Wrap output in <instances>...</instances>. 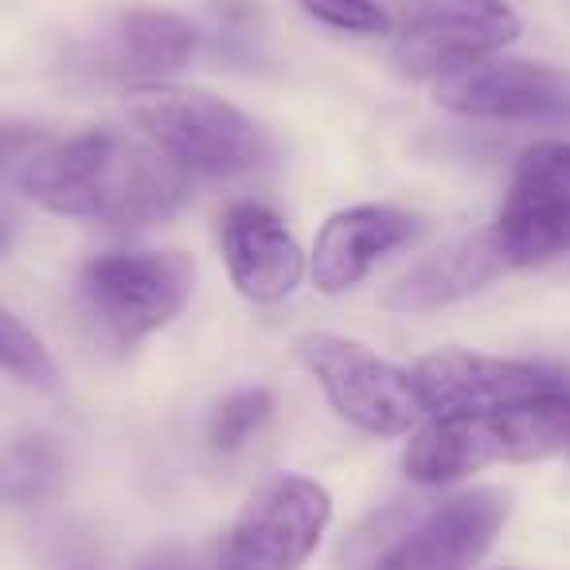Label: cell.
Returning <instances> with one entry per match:
<instances>
[{"label":"cell","mask_w":570,"mask_h":570,"mask_svg":"<svg viewBox=\"0 0 570 570\" xmlns=\"http://www.w3.org/2000/svg\"><path fill=\"white\" fill-rule=\"evenodd\" d=\"M20 191L67 219L145 227L188 199L191 176L141 134L90 129L59 145H40L20 173Z\"/></svg>","instance_id":"1"},{"label":"cell","mask_w":570,"mask_h":570,"mask_svg":"<svg viewBox=\"0 0 570 570\" xmlns=\"http://www.w3.org/2000/svg\"><path fill=\"white\" fill-rule=\"evenodd\" d=\"M570 391L484 414L430 419L406 445V473L419 484H453L504 461H539L567 450Z\"/></svg>","instance_id":"2"},{"label":"cell","mask_w":570,"mask_h":570,"mask_svg":"<svg viewBox=\"0 0 570 570\" xmlns=\"http://www.w3.org/2000/svg\"><path fill=\"white\" fill-rule=\"evenodd\" d=\"M137 134L184 173L230 180L269 160V137L227 98L176 82H137L126 98Z\"/></svg>","instance_id":"3"},{"label":"cell","mask_w":570,"mask_h":570,"mask_svg":"<svg viewBox=\"0 0 570 570\" xmlns=\"http://www.w3.org/2000/svg\"><path fill=\"white\" fill-rule=\"evenodd\" d=\"M196 285V262L184 250H114L87 262L79 297L98 333L137 344L184 313Z\"/></svg>","instance_id":"4"},{"label":"cell","mask_w":570,"mask_h":570,"mask_svg":"<svg viewBox=\"0 0 570 570\" xmlns=\"http://www.w3.org/2000/svg\"><path fill=\"white\" fill-rule=\"evenodd\" d=\"M333 520V497L317 481L274 473L246 497L215 547V570H302Z\"/></svg>","instance_id":"5"},{"label":"cell","mask_w":570,"mask_h":570,"mask_svg":"<svg viewBox=\"0 0 570 570\" xmlns=\"http://www.w3.org/2000/svg\"><path fill=\"white\" fill-rule=\"evenodd\" d=\"M294 352L309 367L313 380L321 383L333 411L364 434L399 438L411 434L426 419L414 375L399 372L395 364L367 352L364 344L341 341V336L328 333H309L294 344Z\"/></svg>","instance_id":"6"},{"label":"cell","mask_w":570,"mask_h":570,"mask_svg":"<svg viewBox=\"0 0 570 570\" xmlns=\"http://www.w3.org/2000/svg\"><path fill=\"white\" fill-rule=\"evenodd\" d=\"M520 36L504 0H414L395 40V63L411 79H450L497 59Z\"/></svg>","instance_id":"7"},{"label":"cell","mask_w":570,"mask_h":570,"mask_svg":"<svg viewBox=\"0 0 570 570\" xmlns=\"http://www.w3.org/2000/svg\"><path fill=\"white\" fill-rule=\"evenodd\" d=\"M508 269L539 266L570 250V145L539 141L520 157L492 223Z\"/></svg>","instance_id":"8"},{"label":"cell","mask_w":570,"mask_h":570,"mask_svg":"<svg viewBox=\"0 0 570 570\" xmlns=\"http://www.w3.org/2000/svg\"><path fill=\"white\" fill-rule=\"evenodd\" d=\"M411 375L430 419L504 411V406L570 391L567 375L547 364L476 356V352H434Z\"/></svg>","instance_id":"9"},{"label":"cell","mask_w":570,"mask_h":570,"mask_svg":"<svg viewBox=\"0 0 570 570\" xmlns=\"http://www.w3.org/2000/svg\"><path fill=\"white\" fill-rule=\"evenodd\" d=\"M434 98L461 118L570 121V75L528 59H489L434 87Z\"/></svg>","instance_id":"10"},{"label":"cell","mask_w":570,"mask_h":570,"mask_svg":"<svg viewBox=\"0 0 570 570\" xmlns=\"http://www.w3.org/2000/svg\"><path fill=\"white\" fill-rule=\"evenodd\" d=\"M508 492L473 489L422 512L372 570H469L508 520Z\"/></svg>","instance_id":"11"},{"label":"cell","mask_w":570,"mask_h":570,"mask_svg":"<svg viewBox=\"0 0 570 570\" xmlns=\"http://www.w3.org/2000/svg\"><path fill=\"white\" fill-rule=\"evenodd\" d=\"M219 246L235 289L254 305H277L305 277V258L294 235L269 207L235 204L219 223Z\"/></svg>","instance_id":"12"},{"label":"cell","mask_w":570,"mask_h":570,"mask_svg":"<svg viewBox=\"0 0 570 570\" xmlns=\"http://www.w3.org/2000/svg\"><path fill=\"white\" fill-rule=\"evenodd\" d=\"M419 219L387 204H364L336 212L313 243V282L321 294H344L360 285L380 258L411 243Z\"/></svg>","instance_id":"13"},{"label":"cell","mask_w":570,"mask_h":570,"mask_svg":"<svg viewBox=\"0 0 570 570\" xmlns=\"http://www.w3.org/2000/svg\"><path fill=\"white\" fill-rule=\"evenodd\" d=\"M508 269L504 254H500L492 230H476L458 243L442 246V250L426 254L422 262H414L403 277L383 289V305L395 313H430L453 305L461 297L476 294L489 282H497Z\"/></svg>","instance_id":"14"},{"label":"cell","mask_w":570,"mask_h":570,"mask_svg":"<svg viewBox=\"0 0 570 570\" xmlns=\"http://www.w3.org/2000/svg\"><path fill=\"white\" fill-rule=\"evenodd\" d=\"M196 51V32L184 17L165 9H129L106 28L98 43V71L110 79L160 82L180 71Z\"/></svg>","instance_id":"15"},{"label":"cell","mask_w":570,"mask_h":570,"mask_svg":"<svg viewBox=\"0 0 570 570\" xmlns=\"http://www.w3.org/2000/svg\"><path fill=\"white\" fill-rule=\"evenodd\" d=\"M63 481V453L51 438H24L0 458V504L48 500Z\"/></svg>","instance_id":"16"},{"label":"cell","mask_w":570,"mask_h":570,"mask_svg":"<svg viewBox=\"0 0 570 570\" xmlns=\"http://www.w3.org/2000/svg\"><path fill=\"white\" fill-rule=\"evenodd\" d=\"M0 372L17 375L20 383L56 391L59 387V367L43 341L17 317L12 309L0 305Z\"/></svg>","instance_id":"17"},{"label":"cell","mask_w":570,"mask_h":570,"mask_svg":"<svg viewBox=\"0 0 570 570\" xmlns=\"http://www.w3.org/2000/svg\"><path fill=\"white\" fill-rule=\"evenodd\" d=\"M269 414H274V391H266V387L230 391V395L212 411L207 442H212L215 453L243 450L246 438H250L254 430H262V422H266Z\"/></svg>","instance_id":"18"},{"label":"cell","mask_w":570,"mask_h":570,"mask_svg":"<svg viewBox=\"0 0 570 570\" xmlns=\"http://www.w3.org/2000/svg\"><path fill=\"white\" fill-rule=\"evenodd\" d=\"M40 149V134L24 126H0V258L12 250L17 238V207H12V191L20 188V173Z\"/></svg>","instance_id":"19"},{"label":"cell","mask_w":570,"mask_h":570,"mask_svg":"<svg viewBox=\"0 0 570 570\" xmlns=\"http://www.w3.org/2000/svg\"><path fill=\"white\" fill-rule=\"evenodd\" d=\"M313 20L352 36H391V17L375 0H297Z\"/></svg>","instance_id":"20"},{"label":"cell","mask_w":570,"mask_h":570,"mask_svg":"<svg viewBox=\"0 0 570 570\" xmlns=\"http://www.w3.org/2000/svg\"><path fill=\"white\" fill-rule=\"evenodd\" d=\"M141 570H196V567H188V562H180V559H157V562H145Z\"/></svg>","instance_id":"21"},{"label":"cell","mask_w":570,"mask_h":570,"mask_svg":"<svg viewBox=\"0 0 570 570\" xmlns=\"http://www.w3.org/2000/svg\"><path fill=\"white\" fill-rule=\"evenodd\" d=\"M567 458H570V442H567Z\"/></svg>","instance_id":"22"}]
</instances>
